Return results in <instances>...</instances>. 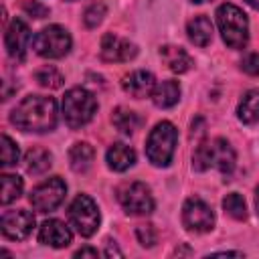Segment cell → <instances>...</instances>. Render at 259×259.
Wrapping results in <instances>:
<instances>
[{"label": "cell", "instance_id": "cell-1", "mask_svg": "<svg viewBox=\"0 0 259 259\" xmlns=\"http://www.w3.org/2000/svg\"><path fill=\"white\" fill-rule=\"evenodd\" d=\"M10 121L22 132H51L57 125V103L53 97L28 95L12 109Z\"/></svg>", "mask_w": 259, "mask_h": 259}, {"label": "cell", "instance_id": "cell-2", "mask_svg": "<svg viewBox=\"0 0 259 259\" xmlns=\"http://www.w3.org/2000/svg\"><path fill=\"white\" fill-rule=\"evenodd\" d=\"M217 24L223 40L231 49H243L249 38V22L247 14L235 4H221L217 8Z\"/></svg>", "mask_w": 259, "mask_h": 259}, {"label": "cell", "instance_id": "cell-3", "mask_svg": "<svg viewBox=\"0 0 259 259\" xmlns=\"http://www.w3.org/2000/svg\"><path fill=\"white\" fill-rule=\"evenodd\" d=\"M192 166L198 172L208 168H219L223 174H231L235 168V150L223 138L200 144L196 146V152L192 156Z\"/></svg>", "mask_w": 259, "mask_h": 259}, {"label": "cell", "instance_id": "cell-4", "mask_svg": "<svg viewBox=\"0 0 259 259\" xmlns=\"http://www.w3.org/2000/svg\"><path fill=\"white\" fill-rule=\"evenodd\" d=\"M97 111V99L83 87H73L63 97V117L69 127L77 130L93 119Z\"/></svg>", "mask_w": 259, "mask_h": 259}, {"label": "cell", "instance_id": "cell-5", "mask_svg": "<svg viewBox=\"0 0 259 259\" xmlns=\"http://www.w3.org/2000/svg\"><path fill=\"white\" fill-rule=\"evenodd\" d=\"M178 142V132L170 121H160L148 136L146 156L154 166H168L172 162Z\"/></svg>", "mask_w": 259, "mask_h": 259}, {"label": "cell", "instance_id": "cell-6", "mask_svg": "<svg viewBox=\"0 0 259 259\" xmlns=\"http://www.w3.org/2000/svg\"><path fill=\"white\" fill-rule=\"evenodd\" d=\"M32 49L36 55H40L45 59H61L71 49V36L63 26L51 24L34 34Z\"/></svg>", "mask_w": 259, "mask_h": 259}, {"label": "cell", "instance_id": "cell-7", "mask_svg": "<svg viewBox=\"0 0 259 259\" xmlns=\"http://www.w3.org/2000/svg\"><path fill=\"white\" fill-rule=\"evenodd\" d=\"M69 221H71V225L77 229L79 235L91 237V235L97 231L99 221H101L95 200H93L91 196H87V194L75 196V200H73L71 206H69Z\"/></svg>", "mask_w": 259, "mask_h": 259}, {"label": "cell", "instance_id": "cell-8", "mask_svg": "<svg viewBox=\"0 0 259 259\" xmlns=\"http://www.w3.org/2000/svg\"><path fill=\"white\" fill-rule=\"evenodd\" d=\"M65 194H67V184L59 176H53V178H47L45 182H40L32 188L30 204L38 212H51L63 202Z\"/></svg>", "mask_w": 259, "mask_h": 259}, {"label": "cell", "instance_id": "cell-9", "mask_svg": "<svg viewBox=\"0 0 259 259\" xmlns=\"http://www.w3.org/2000/svg\"><path fill=\"white\" fill-rule=\"evenodd\" d=\"M121 206L130 214H150L154 210V196L144 182H132L117 194Z\"/></svg>", "mask_w": 259, "mask_h": 259}, {"label": "cell", "instance_id": "cell-10", "mask_svg": "<svg viewBox=\"0 0 259 259\" xmlns=\"http://www.w3.org/2000/svg\"><path fill=\"white\" fill-rule=\"evenodd\" d=\"M182 223L188 231L194 233H206L214 225V212L212 208L200 200V198H188L182 206Z\"/></svg>", "mask_w": 259, "mask_h": 259}, {"label": "cell", "instance_id": "cell-11", "mask_svg": "<svg viewBox=\"0 0 259 259\" xmlns=\"http://www.w3.org/2000/svg\"><path fill=\"white\" fill-rule=\"evenodd\" d=\"M0 227H2L4 237L12 241H24L34 229V214L24 208L6 210L0 219Z\"/></svg>", "mask_w": 259, "mask_h": 259}, {"label": "cell", "instance_id": "cell-12", "mask_svg": "<svg viewBox=\"0 0 259 259\" xmlns=\"http://www.w3.org/2000/svg\"><path fill=\"white\" fill-rule=\"evenodd\" d=\"M99 55L107 63H125V61L134 59L138 55V49H136L134 42H130V40H125V38H121L113 32H107L101 38Z\"/></svg>", "mask_w": 259, "mask_h": 259}, {"label": "cell", "instance_id": "cell-13", "mask_svg": "<svg viewBox=\"0 0 259 259\" xmlns=\"http://www.w3.org/2000/svg\"><path fill=\"white\" fill-rule=\"evenodd\" d=\"M28 42H30V28L26 26L22 18H12L4 34V45H6L8 55L12 59H24Z\"/></svg>", "mask_w": 259, "mask_h": 259}, {"label": "cell", "instance_id": "cell-14", "mask_svg": "<svg viewBox=\"0 0 259 259\" xmlns=\"http://www.w3.org/2000/svg\"><path fill=\"white\" fill-rule=\"evenodd\" d=\"M73 235L69 231V227L57 219H49L40 225L38 229V241L49 245V247H55V249H61V247H67L71 243Z\"/></svg>", "mask_w": 259, "mask_h": 259}, {"label": "cell", "instance_id": "cell-15", "mask_svg": "<svg viewBox=\"0 0 259 259\" xmlns=\"http://www.w3.org/2000/svg\"><path fill=\"white\" fill-rule=\"evenodd\" d=\"M121 87L132 97L142 99V97L152 95V91L156 87V81H154V75L148 73V71H134V73H130V75L123 77Z\"/></svg>", "mask_w": 259, "mask_h": 259}, {"label": "cell", "instance_id": "cell-16", "mask_svg": "<svg viewBox=\"0 0 259 259\" xmlns=\"http://www.w3.org/2000/svg\"><path fill=\"white\" fill-rule=\"evenodd\" d=\"M160 57L164 61V65L172 71V73H186L190 71V67L194 65L192 63V57L182 49V47H174V45H164L160 49Z\"/></svg>", "mask_w": 259, "mask_h": 259}, {"label": "cell", "instance_id": "cell-17", "mask_svg": "<svg viewBox=\"0 0 259 259\" xmlns=\"http://www.w3.org/2000/svg\"><path fill=\"white\" fill-rule=\"evenodd\" d=\"M105 160H107V166H109L111 170L123 172V170H127L130 166H134V162H136V152H134L130 146H125V144H121V142H115V144L109 146V150H107V154H105Z\"/></svg>", "mask_w": 259, "mask_h": 259}, {"label": "cell", "instance_id": "cell-18", "mask_svg": "<svg viewBox=\"0 0 259 259\" xmlns=\"http://www.w3.org/2000/svg\"><path fill=\"white\" fill-rule=\"evenodd\" d=\"M178 97H180V87H178V81H172V79H166L162 83H156L154 91H152V101L156 107H172L178 103Z\"/></svg>", "mask_w": 259, "mask_h": 259}, {"label": "cell", "instance_id": "cell-19", "mask_svg": "<svg viewBox=\"0 0 259 259\" xmlns=\"http://www.w3.org/2000/svg\"><path fill=\"white\" fill-rule=\"evenodd\" d=\"M186 32L196 47H206L212 40V22L206 16H194L192 20H188Z\"/></svg>", "mask_w": 259, "mask_h": 259}, {"label": "cell", "instance_id": "cell-20", "mask_svg": "<svg viewBox=\"0 0 259 259\" xmlns=\"http://www.w3.org/2000/svg\"><path fill=\"white\" fill-rule=\"evenodd\" d=\"M93 158H95V150L87 144V142H79L75 144L71 150H69V162H71V168L75 172H87L93 164Z\"/></svg>", "mask_w": 259, "mask_h": 259}, {"label": "cell", "instance_id": "cell-21", "mask_svg": "<svg viewBox=\"0 0 259 259\" xmlns=\"http://www.w3.org/2000/svg\"><path fill=\"white\" fill-rule=\"evenodd\" d=\"M51 160H53L51 158V152L45 150V148H38V146L30 148L24 154V166H26V170L30 174H42V172H47L51 168V164H53Z\"/></svg>", "mask_w": 259, "mask_h": 259}, {"label": "cell", "instance_id": "cell-22", "mask_svg": "<svg viewBox=\"0 0 259 259\" xmlns=\"http://www.w3.org/2000/svg\"><path fill=\"white\" fill-rule=\"evenodd\" d=\"M237 115L243 123H253L259 119V91L257 89H251L243 95L237 107Z\"/></svg>", "mask_w": 259, "mask_h": 259}, {"label": "cell", "instance_id": "cell-23", "mask_svg": "<svg viewBox=\"0 0 259 259\" xmlns=\"http://www.w3.org/2000/svg\"><path fill=\"white\" fill-rule=\"evenodd\" d=\"M111 121H113V125H115L121 134H125V136L134 134V132L140 127V123H142V119L138 117V113H134L132 109H125V107H117V109L113 111V115H111Z\"/></svg>", "mask_w": 259, "mask_h": 259}, {"label": "cell", "instance_id": "cell-24", "mask_svg": "<svg viewBox=\"0 0 259 259\" xmlns=\"http://www.w3.org/2000/svg\"><path fill=\"white\" fill-rule=\"evenodd\" d=\"M2 204H10L22 194V178L16 174H2Z\"/></svg>", "mask_w": 259, "mask_h": 259}, {"label": "cell", "instance_id": "cell-25", "mask_svg": "<svg viewBox=\"0 0 259 259\" xmlns=\"http://www.w3.org/2000/svg\"><path fill=\"white\" fill-rule=\"evenodd\" d=\"M34 79H36V83L40 85V87H47V89H59L61 85H63V75H61V71L59 69H55V67H51V65H45V67H40L36 73H34Z\"/></svg>", "mask_w": 259, "mask_h": 259}, {"label": "cell", "instance_id": "cell-26", "mask_svg": "<svg viewBox=\"0 0 259 259\" xmlns=\"http://www.w3.org/2000/svg\"><path fill=\"white\" fill-rule=\"evenodd\" d=\"M223 208L229 217H233L237 221H243L247 217V204H245V198L239 192H229L223 198Z\"/></svg>", "mask_w": 259, "mask_h": 259}, {"label": "cell", "instance_id": "cell-27", "mask_svg": "<svg viewBox=\"0 0 259 259\" xmlns=\"http://www.w3.org/2000/svg\"><path fill=\"white\" fill-rule=\"evenodd\" d=\"M18 156H20V152H18V146H16V142H12V138L10 136H2V146H0V164L4 166V168H8V166H14L16 162H18Z\"/></svg>", "mask_w": 259, "mask_h": 259}, {"label": "cell", "instance_id": "cell-28", "mask_svg": "<svg viewBox=\"0 0 259 259\" xmlns=\"http://www.w3.org/2000/svg\"><path fill=\"white\" fill-rule=\"evenodd\" d=\"M105 12H107V8H105L103 2H93V4H89V6L85 8V12H83V22H85V26L95 28V26L103 20Z\"/></svg>", "mask_w": 259, "mask_h": 259}, {"label": "cell", "instance_id": "cell-29", "mask_svg": "<svg viewBox=\"0 0 259 259\" xmlns=\"http://www.w3.org/2000/svg\"><path fill=\"white\" fill-rule=\"evenodd\" d=\"M136 237L144 247H152L158 241V233L154 229V225H140L136 229Z\"/></svg>", "mask_w": 259, "mask_h": 259}, {"label": "cell", "instance_id": "cell-30", "mask_svg": "<svg viewBox=\"0 0 259 259\" xmlns=\"http://www.w3.org/2000/svg\"><path fill=\"white\" fill-rule=\"evenodd\" d=\"M241 69L247 75H259V55L257 53H249L243 61H241Z\"/></svg>", "mask_w": 259, "mask_h": 259}, {"label": "cell", "instance_id": "cell-31", "mask_svg": "<svg viewBox=\"0 0 259 259\" xmlns=\"http://www.w3.org/2000/svg\"><path fill=\"white\" fill-rule=\"evenodd\" d=\"M24 10L28 12V14H32L34 18H45L47 14H49V8L47 6H42L40 2H36V0H28V2H24Z\"/></svg>", "mask_w": 259, "mask_h": 259}, {"label": "cell", "instance_id": "cell-32", "mask_svg": "<svg viewBox=\"0 0 259 259\" xmlns=\"http://www.w3.org/2000/svg\"><path fill=\"white\" fill-rule=\"evenodd\" d=\"M97 257L99 255V251L97 249H93V247H83V249H79L77 253H75V257Z\"/></svg>", "mask_w": 259, "mask_h": 259}, {"label": "cell", "instance_id": "cell-33", "mask_svg": "<svg viewBox=\"0 0 259 259\" xmlns=\"http://www.w3.org/2000/svg\"><path fill=\"white\" fill-rule=\"evenodd\" d=\"M245 2H247V4L251 6V8H255V10H259V0H245Z\"/></svg>", "mask_w": 259, "mask_h": 259}, {"label": "cell", "instance_id": "cell-34", "mask_svg": "<svg viewBox=\"0 0 259 259\" xmlns=\"http://www.w3.org/2000/svg\"><path fill=\"white\" fill-rule=\"evenodd\" d=\"M255 208H257V214H259V186L255 190Z\"/></svg>", "mask_w": 259, "mask_h": 259}, {"label": "cell", "instance_id": "cell-35", "mask_svg": "<svg viewBox=\"0 0 259 259\" xmlns=\"http://www.w3.org/2000/svg\"><path fill=\"white\" fill-rule=\"evenodd\" d=\"M192 2H196V4H200V2H206V0H192Z\"/></svg>", "mask_w": 259, "mask_h": 259}]
</instances>
